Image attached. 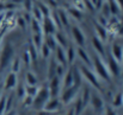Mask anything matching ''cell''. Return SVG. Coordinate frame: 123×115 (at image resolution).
Segmentation results:
<instances>
[{
  "instance_id": "6da1fadb",
  "label": "cell",
  "mask_w": 123,
  "mask_h": 115,
  "mask_svg": "<svg viewBox=\"0 0 123 115\" xmlns=\"http://www.w3.org/2000/svg\"><path fill=\"white\" fill-rule=\"evenodd\" d=\"M92 65L94 68V74L97 75V77L104 82H110L111 81V76L110 73L108 70L106 63L103 61L102 57H99L98 55H94L92 57Z\"/></svg>"
},
{
  "instance_id": "7a4b0ae2",
  "label": "cell",
  "mask_w": 123,
  "mask_h": 115,
  "mask_svg": "<svg viewBox=\"0 0 123 115\" xmlns=\"http://www.w3.org/2000/svg\"><path fill=\"white\" fill-rule=\"evenodd\" d=\"M14 58V50L13 46L7 43L2 46V49L0 50V73L4 71L12 62V59Z\"/></svg>"
},
{
  "instance_id": "3957f363",
  "label": "cell",
  "mask_w": 123,
  "mask_h": 115,
  "mask_svg": "<svg viewBox=\"0 0 123 115\" xmlns=\"http://www.w3.org/2000/svg\"><path fill=\"white\" fill-rule=\"evenodd\" d=\"M78 69H79V71H80V74H81V77H84L93 88H96L98 91L102 90L100 79L97 77V75L94 74V71H92V70H91L88 67H86V65H81V67H79Z\"/></svg>"
},
{
  "instance_id": "277c9868",
  "label": "cell",
  "mask_w": 123,
  "mask_h": 115,
  "mask_svg": "<svg viewBox=\"0 0 123 115\" xmlns=\"http://www.w3.org/2000/svg\"><path fill=\"white\" fill-rule=\"evenodd\" d=\"M79 90H80L79 85H72V87L65 88L60 93V101H61L62 106L63 105H69L71 102H73L78 97Z\"/></svg>"
},
{
  "instance_id": "5b68a950",
  "label": "cell",
  "mask_w": 123,
  "mask_h": 115,
  "mask_svg": "<svg viewBox=\"0 0 123 115\" xmlns=\"http://www.w3.org/2000/svg\"><path fill=\"white\" fill-rule=\"evenodd\" d=\"M50 99L49 95V90H48V85L47 87H40L36 96L34 97V102H32V107H35L36 109L41 110L43 109L44 105L47 103V101Z\"/></svg>"
},
{
  "instance_id": "8992f818",
  "label": "cell",
  "mask_w": 123,
  "mask_h": 115,
  "mask_svg": "<svg viewBox=\"0 0 123 115\" xmlns=\"http://www.w3.org/2000/svg\"><path fill=\"white\" fill-rule=\"evenodd\" d=\"M61 88H62V83H61V78L60 77L54 76L53 78L49 79L48 90H49L50 97H59L60 93H61Z\"/></svg>"
},
{
  "instance_id": "52a82bcc",
  "label": "cell",
  "mask_w": 123,
  "mask_h": 115,
  "mask_svg": "<svg viewBox=\"0 0 123 115\" xmlns=\"http://www.w3.org/2000/svg\"><path fill=\"white\" fill-rule=\"evenodd\" d=\"M56 31H57V26L55 25L53 18L50 16L43 18V20H42V33L44 36H50V35H55Z\"/></svg>"
},
{
  "instance_id": "ba28073f",
  "label": "cell",
  "mask_w": 123,
  "mask_h": 115,
  "mask_svg": "<svg viewBox=\"0 0 123 115\" xmlns=\"http://www.w3.org/2000/svg\"><path fill=\"white\" fill-rule=\"evenodd\" d=\"M90 105H91V107L93 108V110L96 112V113H102V112H104V109H105V102H104V100L97 94V93H91V96H90V102H88Z\"/></svg>"
},
{
  "instance_id": "9c48e42d",
  "label": "cell",
  "mask_w": 123,
  "mask_h": 115,
  "mask_svg": "<svg viewBox=\"0 0 123 115\" xmlns=\"http://www.w3.org/2000/svg\"><path fill=\"white\" fill-rule=\"evenodd\" d=\"M61 108H62V103H61L60 99L59 97H50L47 101V103L44 105L43 110H45L50 114H56L57 112L61 110Z\"/></svg>"
},
{
  "instance_id": "30bf717a",
  "label": "cell",
  "mask_w": 123,
  "mask_h": 115,
  "mask_svg": "<svg viewBox=\"0 0 123 115\" xmlns=\"http://www.w3.org/2000/svg\"><path fill=\"white\" fill-rule=\"evenodd\" d=\"M105 63H106L108 70H109V73H110V76H114V77L120 76L122 67H121V64H120L116 59L112 58V56H111L110 53L108 55V58H106V62H105Z\"/></svg>"
},
{
  "instance_id": "8fae6325",
  "label": "cell",
  "mask_w": 123,
  "mask_h": 115,
  "mask_svg": "<svg viewBox=\"0 0 123 115\" xmlns=\"http://www.w3.org/2000/svg\"><path fill=\"white\" fill-rule=\"evenodd\" d=\"M71 32H72L73 39H74V42L77 43V45L82 47V46L85 45V43H86V37H85L84 32L80 30V27L74 25V26L71 27Z\"/></svg>"
},
{
  "instance_id": "7c38bea8",
  "label": "cell",
  "mask_w": 123,
  "mask_h": 115,
  "mask_svg": "<svg viewBox=\"0 0 123 115\" xmlns=\"http://www.w3.org/2000/svg\"><path fill=\"white\" fill-rule=\"evenodd\" d=\"M18 85V77L17 74L14 73H10L6 78H5V82H4V89L5 90H13L16 89Z\"/></svg>"
},
{
  "instance_id": "4fadbf2b",
  "label": "cell",
  "mask_w": 123,
  "mask_h": 115,
  "mask_svg": "<svg viewBox=\"0 0 123 115\" xmlns=\"http://www.w3.org/2000/svg\"><path fill=\"white\" fill-rule=\"evenodd\" d=\"M110 55L112 56L114 59H116L120 64H122L123 59V46L118 43H114L110 50Z\"/></svg>"
},
{
  "instance_id": "5bb4252c",
  "label": "cell",
  "mask_w": 123,
  "mask_h": 115,
  "mask_svg": "<svg viewBox=\"0 0 123 115\" xmlns=\"http://www.w3.org/2000/svg\"><path fill=\"white\" fill-rule=\"evenodd\" d=\"M92 45H93V49L96 51V55H98L99 57H105L106 56L104 42H102L100 39L97 38V37H93L92 38Z\"/></svg>"
},
{
  "instance_id": "9a60e30c",
  "label": "cell",
  "mask_w": 123,
  "mask_h": 115,
  "mask_svg": "<svg viewBox=\"0 0 123 115\" xmlns=\"http://www.w3.org/2000/svg\"><path fill=\"white\" fill-rule=\"evenodd\" d=\"M77 56L80 58V61L82 62L84 65H86V67H88V68L92 65V58H91V56L87 53V51H86L84 47L78 46V49H77Z\"/></svg>"
},
{
  "instance_id": "2e32d148",
  "label": "cell",
  "mask_w": 123,
  "mask_h": 115,
  "mask_svg": "<svg viewBox=\"0 0 123 115\" xmlns=\"http://www.w3.org/2000/svg\"><path fill=\"white\" fill-rule=\"evenodd\" d=\"M61 83H62V88H63V89H65V88H68V87L74 85L73 70H72V68H69V69L65 73V75L62 76V81H61Z\"/></svg>"
},
{
  "instance_id": "e0dca14e",
  "label": "cell",
  "mask_w": 123,
  "mask_h": 115,
  "mask_svg": "<svg viewBox=\"0 0 123 115\" xmlns=\"http://www.w3.org/2000/svg\"><path fill=\"white\" fill-rule=\"evenodd\" d=\"M54 51H55V55H56V61L61 65H63V67L68 65L67 64V59H66V51H65V49L61 47V46H56V49Z\"/></svg>"
},
{
  "instance_id": "ac0fdd59",
  "label": "cell",
  "mask_w": 123,
  "mask_h": 115,
  "mask_svg": "<svg viewBox=\"0 0 123 115\" xmlns=\"http://www.w3.org/2000/svg\"><path fill=\"white\" fill-rule=\"evenodd\" d=\"M56 16H57V19H59L61 26L69 27V17H68V13L65 10H59L56 12Z\"/></svg>"
},
{
  "instance_id": "d6986e66",
  "label": "cell",
  "mask_w": 123,
  "mask_h": 115,
  "mask_svg": "<svg viewBox=\"0 0 123 115\" xmlns=\"http://www.w3.org/2000/svg\"><path fill=\"white\" fill-rule=\"evenodd\" d=\"M94 30H96V33H97V38H99L102 42H105L108 39V30L105 26H102L100 24L96 23L94 24Z\"/></svg>"
},
{
  "instance_id": "ffe728a7",
  "label": "cell",
  "mask_w": 123,
  "mask_h": 115,
  "mask_svg": "<svg viewBox=\"0 0 123 115\" xmlns=\"http://www.w3.org/2000/svg\"><path fill=\"white\" fill-rule=\"evenodd\" d=\"M77 57V49L73 47V45L67 46V51H66V59H67V64H73L74 59Z\"/></svg>"
},
{
  "instance_id": "44dd1931",
  "label": "cell",
  "mask_w": 123,
  "mask_h": 115,
  "mask_svg": "<svg viewBox=\"0 0 123 115\" xmlns=\"http://www.w3.org/2000/svg\"><path fill=\"white\" fill-rule=\"evenodd\" d=\"M54 37H55V40H56V43H57V46H61V47H63V49L68 46L67 38L65 37V35H63L62 32L56 31V33L54 35Z\"/></svg>"
},
{
  "instance_id": "7402d4cb",
  "label": "cell",
  "mask_w": 123,
  "mask_h": 115,
  "mask_svg": "<svg viewBox=\"0 0 123 115\" xmlns=\"http://www.w3.org/2000/svg\"><path fill=\"white\" fill-rule=\"evenodd\" d=\"M106 5H108V7H109L110 14H112V16H118V14H120L121 7L117 5V2H116L115 0H108Z\"/></svg>"
},
{
  "instance_id": "603a6c76",
  "label": "cell",
  "mask_w": 123,
  "mask_h": 115,
  "mask_svg": "<svg viewBox=\"0 0 123 115\" xmlns=\"http://www.w3.org/2000/svg\"><path fill=\"white\" fill-rule=\"evenodd\" d=\"M43 43L51 50V51H54L55 49H56V46H57V43H56V40H55V37H54V35H50V36H44V38H43Z\"/></svg>"
},
{
  "instance_id": "cb8c5ba5",
  "label": "cell",
  "mask_w": 123,
  "mask_h": 115,
  "mask_svg": "<svg viewBox=\"0 0 123 115\" xmlns=\"http://www.w3.org/2000/svg\"><path fill=\"white\" fill-rule=\"evenodd\" d=\"M28 52H29V55H30V58H31V62H36L37 61V58H38V50H37V47L30 42L29 43V47H28V50H26Z\"/></svg>"
},
{
  "instance_id": "d4e9b609",
  "label": "cell",
  "mask_w": 123,
  "mask_h": 115,
  "mask_svg": "<svg viewBox=\"0 0 123 115\" xmlns=\"http://www.w3.org/2000/svg\"><path fill=\"white\" fill-rule=\"evenodd\" d=\"M25 82H26V85H37V84H38L37 76H36L34 73H31V71H28V73H26Z\"/></svg>"
},
{
  "instance_id": "484cf974",
  "label": "cell",
  "mask_w": 123,
  "mask_h": 115,
  "mask_svg": "<svg viewBox=\"0 0 123 115\" xmlns=\"http://www.w3.org/2000/svg\"><path fill=\"white\" fill-rule=\"evenodd\" d=\"M43 35L41 33H32V39H31V43L37 47V50H40V47L43 44Z\"/></svg>"
},
{
  "instance_id": "4316f807",
  "label": "cell",
  "mask_w": 123,
  "mask_h": 115,
  "mask_svg": "<svg viewBox=\"0 0 123 115\" xmlns=\"http://www.w3.org/2000/svg\"><path fill=\"white\" fill-rule=\"evenodd\" d=\"M90 96H91V91H90V89H88V88H84V89L81 90L80 99H81L82 105H84L85 108H86V106H87L88 102H90Z\"/></svg>"
},
{
  "instance_id": "83f0119b",
  "label": "cell",
  "mask_w": 123,
  "mask_h": 115,
  "mask_svg": "<svg viewBox=\"0 0 123 115\" xmlns=\"http://www.w3.org/2000/svg\"><path fill=\"white\" fill-rule=\"evenodd\" d=\"M123 107V93H117L112 100V108Z\"/></svg>"
},
{
  "instance_id": "f1b7e54d",
  "label": "cell",
  "mask_w": 123,
  "mask_h": 115,
  "mask_svg": "<svg viewBox=\"0 0 123 115\" xmlns=\"http://www.w3.org/2000/svg\"><path fill=\"white\" fill-rule=\"evenodd\" d=\"M73 109H74V113H75V115H80L82 112H84L85 107H84V105H82V101H81V99H80V96L75 99V103H74Z\"/></svg>"
},
{
  "instance_id": "f546056e",
  "label": "cell",
  "mask_w": 123,
  "mask_h": 115,
  "mask_svg": "<svg viewBox=\"0 0 123 115\" xmlns=\"http://www.w3.org/2000/svg\"><path fill=\"white\" fill-rule=\"evenodd\" d=\"M24 89H25V95L28 96H31V97H35L37 91H38V87L37 85H24Z\"/></svg>"
},
{
  "instance_id": "4dcf8cb0",
  "label": "cell",
  "mask_w": 123,
  "mask_h": 115,
  "mask_svg": "<svg viewBox=\"0 0 123 115\" xmlns=\"http://www.w3.org/2000/svg\"><path fill=\"white\" fill-rule=\"evenodd\" d=\"M69 16H72L74 19H77V20H80L82 18V12L80 10H78V8H75L74 6L73 7H69L68 8V12H67Z\"/></svg>"
},
{
  "instance_id": "1f68e13d",
  "label": "cell",
  "mask_w": 123,
  "mask_h": 115,
  "mask_svg": "<svg viewBox=\"0 0 123 115\" xmlns=\"http://www.w3.org/2000/svg\"><path fill=\"white\" fill-rule=\"evenodd\" d=\"M31 30H32V33H42V24L41 21H38V20H36V19H32L31 21Z\"/></svg>"
},
{
  "instance_id": "d6a6232c",
  "label": "cell",
  "mask_w": 123,
  "mask_h": 115,
  "mask_svg": "<svg viewBox=\"0 0 123 115\" xmlns=\"http://www.w3.org/2000/svg\"><path fill=\"white\" fill-rule=\"evenodd\" d=\"M20 58H13L12 62H11V73H14V74H18L19 70H20Z\"/></svg>"
},
{
  "instance_id": "836d02e7",
  "label": "cell",
  "mask_w": 123,
  "mask_h": 115,
  "mask_svg": "<svg viewBox=\"0 0 123 115\" xmlns=\"http://www.w3.org/2000/svg\"><path fill=\"white\" fill-rule=\"evenodd\" d=\"M56 63L54 62V59L50 61L49 63V68H48V78H53L54 76H56Z\"/></svg>"
},
{
  "instance_id": "e575fe53",
  "label": "cell",
  "mask_w": 123,
  "mask_h": 115,
  "mask_svg": "<svg viewBox=\"0 0 123 115\" xmlns=\"http://www.w3.org/2000/svg\"><path fill=\"white\" fill-rule=\"evenodd\" d=\"M38 53L41 55L43 58H48V57L50 56V53H51V50H50V49L43 43L42 46L40 47V50H38Z\"/></svg>"
},
{
  "instance_id": "d590c367",
  "label": "cell",
  "mask_w": 123,
  "mask_h": 115,
  "mask_svg": "<svg viewBox=\"0 0 123 115\" xmlns=\"http://www.w3.org/2000/svg\"><path fill=\"white\" fill-rule=\"evenodd\" d=\"M31 13H32V16H34V19H36V20H38V21H42L43 18H44V17L42 16L40 8L37 7V5H36V6L34 5V7H32V10H31Z\"/></svg>"
},
{
  "instance_id": "8d00e7d4",
  "label": "cell",
  "mask_w": 123,
  "mask_h": 115,
  "mask_svg": "<svg viewBox=\"0 0 123 115\" xmlns=\"http://www.w3.org/2000/svg\"><path fill=\"white\" fill-rule=\"evenodd\" d=\"M37 7L40 8V11H41L42 16L45 18V17H49L50 16V11H49V7L47 6V5H43V4H38L37 5Z\"/></svg>"
},
{
  "instance_id": "74e56055",
  "label": "cell",
  "mask_w": 123,
  "mask_h": 115,
  "mask_svg": "<svg viewBox=\"0 0 123 115\" xmlns=\"http://www.w3.org/2000/svg\"><path fill=\"white\" fill-rule=\"evenodd\" d=\"M20 62H23L24 64H26L28 67L31 64V58H30V55L28 51H24L23 55H22V58H20Z\"/></svg>"
},
{
  "instance_id": "f35d334b",
  "label": "cell",
  "mask_w": 123,
  "mask_h": 115,
  "mask_svg": "<svg viewBox=\"0 0 123 115\" xmlns=\"http://www.w3.org/2000/svg\"><path fill=\"white\" fill-rule=\"evenodd\" d=\"M6 113V96L2 95L0 97V115H4Z\"/></svg>"
},
{
  "instance_id": "ab89813d",
  "label": "cell",
  "mask_w": 123,
  "mask_h": 115,
  "mask_svg": "<svg viewBox=\"0 0 123 115\" xmlns=\"http://www.w3.org/2000/svg\"><path fill=\"white\" fill-rule=\"evenodd\" d=\"M65 73H66L65 67L61 65V64H57V65H56V76L60 77V78H62V76L65 75Z\"/></svg>"
},
{
  "instance_id": "60d3db41",
  "label": "cell",
  "mask_w": 123,
  "mask_h": 115,
  "mask_svg": "<svg viewBox=\"0 0 123 115\" xmlns=\"http://www.w3.org/2000/svg\"><path fill=\"white\" fill-rule=\"evenodd\" d=\"M23 103H24V106L25 107H30V106H32V102H34V97H31V96H28V95H25L23 99Z\"/></svg>"
},
{
  "instance_id": "b9f144b4",
  "label": "cell",
  "mask_w": 123,
  "mask_h": 115,
  "mask_svg": "<svg viewBox=\"0 0 123 115\" xmlns=\"http://www.w3.org/2000/svg\"><path fill=\"white\" fill-rule=\"evenodd\" d=\"M17 94H18V97H19V99H23V97L25 96L24 85H17Z\"/></svg>"
},
{
  "instance_id": "7bdbcfd3",
  "label": "cell",
  "mask_w": 123,
  "mask_h": 115,
  "mask_svg": "<svg viewBox=\"0 0 123 115\" xmlns=\"http://www.w3.org/2000/svg\"><path fill=\"white\" fill-rule=\"evenodd\" d=\"M23 4H24V7L26 8V11H28V12H31V10H32V7H34L32 1H31V0H23Z\"/></svg>"
},
{
  "instance_id": "ee69618b",
  "label": "cell",
  "mask_w": 123,
  "mask_h": 115,
  "mask_svg": "<svg viewBox=\"0 0 123 115\" xmlns=\"http://www.w3.org/2000/svg\"><path fill=\"white\" fill-rule=\"evenodd\" d=\"M104 112H105V115H117L116 110H115V108H112L111 106H105Z\"/></svg>"
},
{
  "instance_id": "f6af8a7d",
  "label": "cell",
  "mask_w": 123,
  "mask_h": 115,
  "mask_svg": "<svg viewBox=\"0 0 123 115\" xmlns=\"http://www.w3.org/2000/svg\"><path fill=\"white\" fill-rule=\"evenodd\" d=\"M82 2H84V7L85 8H87L90 11H94V6L91 2V0H82Z\"/></svg>"
},
{
  "instance_id": "bcb514c9",
  "label": "cell",
  "mask_w": 123,
  "mask_h": 115,
  "mask_svg": "<svg viewBox=\"0 0 123 115\" xmlns=\"http://www.w3.org/2000/svg\"><path fill=\"white\" fill-rule=\"evenodd\" d=\"M103 1H104V0H91V2H92L93 6H94V10H99V8L103 6Z\"/></svg>"
},
{
  "instance_id": "7dc6e473",
  "label": "cell",
  "mask_w": 123,
  "mask_h": 115,
  "mask_svg": "<svg viewBox=\"0 0 123 115\" xmlns=\"http://www.w3.org/2000/svg\"><path fill=\"white\" fill-rule=\"evenodd\" d=\"M4 115H17V112H14V110H12V109H11V110L6 112Z\"/></svg>"
},
{
  "instance_id": "c3c4849f",
  "label": "cell",
  "mask_w": 123,
  "mask_h": 115,
  "mask_svg": "<svg viewBox=\"0 0 123 115\" xmlns=\"http://www.w3.org/2000/svg\"><path fill=\"white\" fill-rule=\"evenodd\" d=\"M117 2V5L121 7V10H123V0H115Z\"/></svg>"
},
{
  "instance_id": "681fc988",
  "label": "cell",
  "mask_w": 123,
  "mask_h": 115,
  "mask_svg": "<svg viewBox=\"0 0 123 115\" xmlns=\"http://www.w3.org/2000/svg\"><path fill=\"white\" fill-rule=\"evenodd\" d=\"M66 115H75V113H74V109H73V108H71V109L66 113Z\"/></svg>"
},
{
  "instance_id": "f907efd6",
  "label": "cell",
  "mask_w": 123,
  "mask_h": 115,
  "mask_svg": "<svg viewBox=\"0 0 123 115\" xmlns=\"http://www.w3.org/2000/svg\"><path fill=\"white\" fill-rule=\"evenodd\" d=\"M2 35H4V32L0 31V45H1V40H2Z\"/></svg>"
},
{
  "instance_id": "816d5d0a",
  "label": "cell",
  "mask_w": 123,
  "mask_h": 115,
  "mask_svg": "<svg viewBox=\"0 0 123 115\" xmlns=\"http://www.w3.org/2000/svg\"><path fill=\"white\" fill-rule=\"evenodd\" d=\"M1 93H2V88H1V87H0V97H1V96H2V94H1Z\"/></svg>"
},
{
  "instance_id": "f5cc1de1",
  "label": "cell",
  "mask_w": 123,
  "mask_h": 115,
  "mask_svg": "<svg viewBox=\"0 0 123 115\" xmlns=\"http://www.w3.org/2000/svg\"><path fill=\"white\" fill-rule=\"evenodd\" d=\"M53 115H62V114H53Z\"/></svg>"
},
{
  "instance_id": "db71d44e",
  "label": "cell",
  "mask_w": 123,
  "mask_h": 115,
  "mask_svg": "<svg viewBox=\"0 0 123 115\" xmlns=\"http://www.w3.org/2000/svg\"><path fill=\"white\" fill-rule=\"evenodd\" d=\"M55 1H57V0H55Z\"/></svg>"
}]
</instances>
